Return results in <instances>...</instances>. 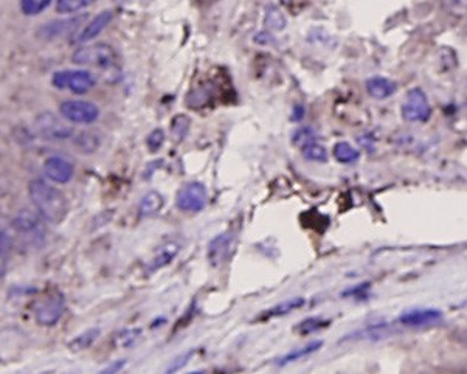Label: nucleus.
<instances>
[{
  "mask_svg": "<svg viewBox=\"0 0 467 374\" xmlns=\"http://www.w3.org/2000/svg\"><path fill=\"white\" fill-rule=\"evenodd\" d=\"M60 112L67 121L77 125H90L100 119V109L97 104L84 99H67L60 106Z\"/></svg>",
  "mask_w": 467,
  "mask_h": 374,
  "instance_id": "obj_6",
  "label": "nucleus"
},
{
  "mask_svg": "<svg viewBox=\"0 0 467 374\" xmlns=\"http://www.w3.org/2000/svg\"><path fill=\"white\" fill-rule=\"evenodd\" d=\"M16 227L21 233H27L33 238H42L44 236V225L36 216L30 213H22L19 218L16 219Z\"/></svg>",
  "mask_w": 467,
  "mask_h": 374,
  "instance_id": "obj_16",
  "label": "nucleus"
},
{
  "mask_svg": "<svg viewBox=\"0 0 467 374\" xmlns=\"http://www.w3.org/2000/svg\"><path fill=\"white\" fill-rule=\"evenodd\" d=\"M50 3L51 0H21V11L25 16H36L49 8Z\"/></svg>",
  "mask_w": 467,
  "mask_h": 374,
  "instance_id": "obj_28",
  "label": "nucleus"
},
{
  "mask_svg": "<svg viewBox=\"0 0 467 374\" xmlns=\"http://www.w3.org/2000/svg\"><path fill=\"white\" fill-rule=\"evenodd\" d=\"M75 145L81 151V153H93L100 146V140L97 136H93L90 132H81L78 137L75 138Z\"/></svg>",
  "mask_w": 467,
  "mask_h": 374,
  "instance_id": "obj_26",
  "label": "nucleus"
},
{
  "mask_svg": "<svg viewBox=\"0 0 467 374\" xmlns=\"http://www.w3.org/2000/svg\"><path fill=\"white\" fill-rule=\"evenodd\" d=\"M190 129V119L186 115H177L176 119L171 121V134L176 142H182L186 137Z\"/></svg>",
  "mask_w": 467,
  "mask_h": 374,
  "instance_id": "obj_27",
  "label": "nucleus"
},
{
  "mask_svg": "<svg viewBox=\"0 0 467 374\" xmlns=\"http://www.w3.org/2000/svg\"><path fill=\"white\" fill-rule=\"evenodd\" d=\"M332 154H334V159L340 163H354L360 159L359 149H355L353 145H349L346 142H338L334 145V149H332Z\"/></svg>",
  "mask_w": 467,
  "mask_h": 374,
  "instance_id": "obj_19",
  "label": "nucleus"
},
{
  "mask_svg": "<svg viewBox=\"0 0 467 374\" xmlns=\"http://www.w3.org/2000/svg\"><path fill=\"white\" fill-rule=\"evenodd\" d=\"M110 21H112V11L109 10L103 11V13L93 17V19L83 28V32L79 33L78 42H87V40L95 39L98 34H101L104 28L109 25Z\"/></svg>",
  "mask_w": 467,
  "mask_h": 374,
  "instance_id": "obj_13",
  "label": "nucleus"
},
{
  "mask_svg": "<svg viewBox=\"0 0 467 374\" xmlns=\"http://www.w3.org/2000/svg\"><path fill=\"white\" fill-rule=\"evenodd\" d=\"M11 247H13V238L3 225H0V255L8 253Z\"/></svg>",
  "mask_w": 467,
  "mask_h": 374,
  "instance_id": "obj_32",
  "label": "nucleus"
},
{
  "mask_svg": "<svg viewBox=\"0 0 467 374\" xmlns=\"http://www.w3.org/2000/svg\"><path fill=\"white\" fill-rule=\"evenodd\" d=\"M208 202V191L207 186L202 182H188L176 195V205L182 212L188 213H199L207 207Z\"/></svg>",
  "mask_w": 467,
  "mask_h": 374,
  "instance_id": "obj_5",
  "label": "nucleus"
},
{
  "mask_svg": "<svg viewBox=\"0 0 467 374\" xmlns=\"http://www.w3.org/2000/svg\"><path fill=\"white\" fill-rule=\"evenodd\" d=\"M146 143H148L149 151L155 153V151H159L162 148V145L165 143V132H163L162 129H154L153 132L149 134V137H148V140H146Z\"/></svg>",
  "mask_w": 467,
  "mask_h": 374,
  "instance_id": "obj_31",
  "label": "nucleus"
},
{
  "mask_svg": "<svg viewBox=\"0 0 467 374\" xmlns=\"http://www.w3.org/2000/svg\"><path fill=\"white\" fill-rule=\"evenodd\" d=\"M5 273H7V262L3 261L2 255H0V278H2Z\"/></svg>",
  "mask_w": 467,
  "mask_h": 374,
  "instance_id": "obj_34",
  "label": "nucleus"
},
{
  "mask_svg": "<svg viewBox=\"0 0 467 374\" xmlns=\"http://www.w3.org/2000/svg\"><path fill=\"white\" fill-rule=\"evenodd\" d=\"M72 61L79 66H92L97 68H112L116 62V55L108 44H92L81 47L75 51Z\"/></svg>",
  "mask_w": 467,
  "mask_h": 374,
  "instance_id": "obj_2",
  "label": "nucleus"
},
{
  "mask_svg": "<svg viewBox=\"0 0 467 374\" xmlns=\"http://www.w3.org/2000/svg\"><path fill=\"white\" fill-rule=\"evenodd\" d=\"M286 16L278 7H268L264 17V27L268 32H281L286 28Z\"/></svg>",
  "mask_w": 467,
  "mask_h": 374,
  "instance_id": "obj_20",
  "label": "nucleus"
},
{
  "mask_svg": "<svg viewBox=\"0 0 467 374\" xmlns=\"http://www.w3.org/2000/svg\"><path fill=\"white\" fill-rule=\"evenodd\" d=\"M44 173L51 182L55 184H68L73 177L75 168L68 160L62 159V157H50L44 163Z\"/></svg>",
  "mask_w": 467,
  "mask_h": 374,
  "instance_id": "obj_10",
  "label": "nucleus"
},
{
  "mask_svg": "<svg viewBox=\"0 0 467 374\" xmlns=\"http://www.w3.org/2000/svg\"><path fill=\"white\" fill-rule=\"evenodd\" d=\"M163 203H165V199L157 191H149L148 195H144L142 202H140V214L143 218H149V216L157 214L162 210Z\"/></svg>",
  "mask_w": 467,
  "mask_h": 374,
  "instance_id": "obj_18",
  "label": "nucleus"
},
{
  "mask_svg": "<svg viewBox=\"0 0 467 374\" xmlns=\"http://www.w3.org/2000/svg\"><path fill=\"white\" fill-rule=\"evenodd\" d=\"M398 89L394 81L383 77H373L366 81V92L376 99H387Z\"/></svg>",
  "mask_w": 467,
  "mask_h": 374,
  "instance_id": "obj_14",
  "label": "nucleus"
},
{
  "mask_svg": "<svg viewBox=\"0 0 467 374\" xmlns=\"http://www.w3.org/2000/svg\"><path fill=\"white\" fill-rule=\"evenodd\" d=\"M194 354H196V349H188V351H185V353H182V354H179L177 358L171 362V365L168 366L166 373H176V371H179V370H182V368H184L186 364H188V362L191 360V358H192V356H194Z\"/></svg>",
  "mask_w": 467,
  "mask_h": 374,
  "instance_id": "obj_30",
  "label": "nucleus"
},
{
  "mask_svg": "<svg viewBox=\"0 0 467 374\" xmlns=\"http://www.w3.org/2000/svg\"><path fill=\"white\" fill-rule=\"evenodd\" d=\"M100 334H101V331L98 328L87 329L86 332H83V334L75 337L73 340L70 342V349H72V351H83V349L92 347L93 342L100 337Z\"/></svg>",
  "mask_w": 467,
  "mask_h": 374,
  "instance_id": "obj_21",
  "label": "nucleus"
},
{
  "mask_svg": "<svg viewBox=\"0 0 467 374\" xmlns=\"http://www.w3.org/2000/svg\"><path fill=\"white\" fill-rule=\"evenodd\" d=\"M179 252H180V244L177 241H168L163 245H160L153 260V267L162 269L168 266L169 262L176 258Z\"/></svg>",
  "mask_w": 467,
  "mask_h": 374,
  "instance_id": "obj_17",
  "label": "nucleus"
},
{
  "mask_svg": "<svg viewBox=\"0 0 467 374\" xmlns=\"http://www.w3.org/2000/svg\"><path fill=\"white\" fill-rule=\"evenodd\" d=\"M64 314V305L60 297L49 298L44 303H40L36 309V320L42 326H53L56 325Z\"/></svg>",
  "mask_w": 467,
  "mask_h": 374,
  "instance_id": "obj_11",
  "label": "nucleus"
},
{
  "mask_svg": "<svg viewBox=\"0 0 467 374\" xmlns=\"http://www.w3.org/2000/svg\"><path fill=\"white\" fill-rule=\"evenodd\" d=\"M36 126H38V131L42 134L45 138L64 140V138H68L73 136L72 127L64 125V123H61L53 114H50V112L40 114L36 120Z\"/></svg>",
  "mask_w": 467,
  "mask_h": 374,
  "instance_id": "obj_8",
  "label": "nucleus"
},
{
  "mask_svg": "<svg viewBox=\"0 0 467 374\" xmlns=\"http://www.w3.org/2000/svg\"><path fill=\"white\" fill-rule=\"evenodd\" d=\"M315 140H317V136H315L314 129H311V127H300V129L294 134L292 142H294V145H296L301 149V148H305L306 145L314 143Z\"/></svg>",
  "mask_w": 467,
  "mask_h": 374,
  "instance_id": "obj_29",
  "label": "nucleus"
},
{
  "mask_svg": "<svg viewBox=\"0 0 467 374\" xmlns=\"http://www.w3.org/2000/svg\"><path fill=\"white\" fill-rule=\"evenodd\" d=\"M81 21H83V17H77V19L50 22V23H47V25L40 27L39 36L44 38V39H55V38L66 36V34L72 33L75 28L79 25Z\"/></svg>",
  "mask_w": 467,
  "mask_h": 374,
  "instance_id": "obj_12",
  "label": "nucleus"
},
{
  "mask_svg": "<svg viewBox=\"0 0 467 374\" xmlns=\"http://www.w3.org/2000/svg\"><path fill=\"white\" fill-rule=\"evenodd\" d=\"M442 312L440 309L433 308H422V309H410V311H405L399 317V323L404 326H427V325H435L438 321H441Z\"/></svg>",
  "mask_w": 467,
  "mask_h": 374,
  "instance_id": "obj_9",
  "label": "nucleus"
},
{
  "mask_svg": "<svg viewBox=\"0 0 467 374\" xmlns=\"http://www.w3.org/2000/svg\"><path fill=\"white\" fill-rule=\"evenodd\" d=\"M401 112L402 119L408 123H425L430 119L431 106L421 87H413L412 90L407 92Z\"/></svg>",
  "mask_w": 467,
  "mask_h": 374,
  "instance_id": "obj_4",
  "label": "nucleus"
},
{
  "mask_svg": "<svg viewBox=\"0 0 467 374\" xmlns=\"http://www.w3.org/2000/svg\"><path fill=\"white\" fill-rule=\"evenodd\" d=\"M28 196L44 221L51 222V224H61L66 219L68 213L67 199L56 186H51L40 179L31 180L28 185Z\"/></svg>",
  "mask_w": 467,
  "mask_h": 374,
  "instance_id": "obj_1",
  "label": "nucleus"
},
{
  "mask_svg": "<svg viewBox=\"0 0 467 374\" xmlns=\"http://www.w3.org/2000/svg\"><path fill=\"white\" fill-rule=\"evenodd\" d=\"M328 325H329V321L322 317H309L300 321L299 326H295V331L300 332L301 336H307V334H312V332L320 331Z\"/></svg>",
  "mask_w": 467,
  "mask_h": 374,
  "instance_id": "obj_24",
  "label": "nucleus"
},
{
  "mask_svg": "<svg viewBox=\"0 0 467 374\" xmlns=\"http://www.w3.org/2000/svg\"><path fill=\"white\" fill-rule=\"evenodd\" d=\"M233 233L231 232H224L219 233L218 236H214L212 239V242L208 244V262L213 267L223 266L224 262L230 258L233 253Z\"/></svg>",
  "mask_w": 467,
  "mask_h": 374,
  "instance_id": "obj_7",
  "label": "nucleus"
},
{
  "mask_svg": "<svg viewBox=\"0 0 467 374\" xmlns=\"http://www.w3.org/2000/svg\"><path fill=\"white\" fill-rule=\"evenodd\" d=\"M118 2H125V0H118Z\"/></svg>",
  "mask_w": 467,
  "mask_h": 374,
  "instance_id": "obj_35",
  "label": "nucleus"
},
{
  "mask_svg": "<svg viewBox=\"0 0 467 374\" xmlns=\"http://www.w3.org/2000/svg\"><path fill=\"white\" fill-rule=\"evenodd\" d=\"M51 84L60 90H70L73 93H86L97 84L95 77L87 70H61L51 78Z\"/></svg>",
  "mask_w": 467,
  "mask_h": 374,
  "instance_id": "obj_3",
  "label": "nucleus"
},
{
  "mask_svg": "<svg viewBox=\"0 0 467 374\" xmlns=\"http://www.w3.org/2000/svg\"><path fill=\"white\" fill-rule=\"evenodd\" d=\"M97 0H58L56 10L62 14H72L95 3Z\"/></svg>",
  "mask_w": 467,
  "mask_h": 374,
  "instance_id": "obj_25",
  "label": "nucleus"
},
{
  "mask_svg": "<svg viewBox=\"0 0 467 374\" xmlns=\"http://www.w3.org/2000/svg\"><path fill=\"white\" fill-rule=\"evenodd\" d=\"M123 366H125V362H123V360H118V362H115L114 365L108 366L106 370H103V373H118Z\"/></svg>",
  "mask_w": 467,
  "mask_h": 374,
  "instance_id": "obj_33",
  "label": "nucleus"
},
{
  "mask_svg": "<svg viewBox=\"0 0 467 374\" xmlns=\"http://www.w3.org/2000/svg\"><path fill=\"white\" fill-rule=\"evenodd\" d=\"M303 305H305V298H301V297L289 298V300L279 303V305H277L275 308L268 309L267 317H279V315H284V314H289L292 311H295V309L301 308Z\"/></svg>",
  "mask_w": 467,
  "mask_h": 374,
  "instance_id": "obj_23",
  "label": "nucleus"
},
{
  "mask_svg": "<svg viewBox=\"0 0 467 374\" xmlns=\"http://www.w3.org/2000/svg\"><path fill=\"white\" fill-rule=\"evenodd\" d=\"M301 154L309 162H317V163H326L328 162V149L323 145H318L317 142L306 145L305 148H301Z\"/></svg>",
  "mask_w": 467,
  "mask_h": 374,
  "instance_id": "obj_22",
  "label": "nucleus"
},
{
  "mask_svg": "<svg viewBox=\"0 0 467 374\" xmlns=\"http://www.w3.org/2000/svg\"><path fill=\"white\" fill-rule=\"evenodd\" d=\"M322 347H323V342L322 340H314L311 343L305 345V347L292 349V351H289L288 354H284L283 358H279L277 360V365L278 366H284V365L294 364V362H296V360H301V359L307 358V356L317 353Z\"/></svg>",
  "mask_w": 467,
  "mask_h": 374,
  "instance_id": "obj_15",
  "label": "nucleus"
}]
</instances>
